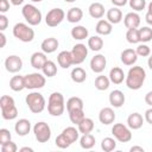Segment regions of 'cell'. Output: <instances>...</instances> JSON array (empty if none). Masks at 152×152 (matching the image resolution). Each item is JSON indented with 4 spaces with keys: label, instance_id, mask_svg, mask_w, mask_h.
Masks as SVG:
<instances>
[{
    "label": "cell",
    "instance_id": "52",
    "mask_svg": "<svg viewBox=\"0 0 152 152\" xmlns=\"http://www.w3.org/2000/svg\"><path fill=\"white\" fill-rule=\"evenodd\" d=\"M129 151H131V152H144L145 150H144V147H141V146H132V147L129 148Z\"/></svg>",
    "mask_w": 152,
    "mask_h": 152
},
{
    "label": "cell",
    "instance_id": "21",
    "mask_svg": "<svg viewBox=\"0 0 152 152\" xmlns=\"http://www.w3.org/2000/svg\"><path fill=\"white\" fill-rule=\"evenodd\" d=\"M95 31L97 34L100 36H108L112 33L113 31V24L109 23L108 20H104V19H100L95 26Z\"/></svg>",
    "mask_w": 152,
    "mask_h": 152
},
{
    "label": "cell",
    "instance_id": "37",
    "mask_svg": "<svg viewBox=\"0 0 152 152\" xmlns=\"http://www.w3.org/2000/svg\"><path fill=\"white\" fill-rule=\"evenodd\" d=\"M42 71H43V74H44L45 76H48V77H53V76L57 74V65H56L55 62L48 59L46 63L44 64V66L42 68Z\"/></svg>",
    "mask_w": 152,
    "mask_h": 152
},
{
    "label": "cell",
    "instance_id": "49",
    "mask_svg": "<svg viewBox=\"0 0 152 152\" xmlns=\"http://www.w3.org/2000/svg\"><path fill=\"white\" fill-rule=\"evenodd\" d=\"M145 120H146V122L147 124H150V125H152V107L151 108H148L146 112H145Z\"/></svg>",
    "mask_w": 152,
    "mask_h": 152
},
{
    "label": "cell",
    "instance_id": "19",
    "mask_svg": "<svg viewBox=\"0 0 152 152\" xmlns=\"http://www.w3.org/2000/svg\"><path fill=\"white\" fill-rule=\"evenodd\" d=\"M124 24L127 28H138L140 25V15L137 12H129L125 15Z\"/></svg>",
    "mask_w": 152,
    "mask_h": 152
},
{
    "label": "cell",
    "instance_id": "31",
    "mask_svg": "<svg viewBox=\"0 0 152 152\" xmlns=\"http://www.w3.org/2000/svg\"><path fill=\"white\" fill-rule=\"evenodd\" d=\"M65 107H66L68 112H71V110H75V109H83V107H84L83 100L78 96H72L66 101Z\"/></svg>",
    "mask_w": 152,
    "mask_h": 152
},
{
    "label": "cell",
    "instance_id": "38",
    "mask_svg": "<svg viewBox=\"0 0 152 152\" xmlns=\"http://www.w3.org/2000/svg\"><path fill=\"white\" fill-rule=\"evenodd\" d=\"M69 113V119L72 124L75 125H78L84 118V110L83 109H75V110H71V112H68Z\"/></svg>",
    "mask_w": 152,
    "mask_h": 152
},
{
    "label": "cell",
    "instance_id": "10",
    "mask_svg": "<svg viewBox=\"0 0 152 152\" xmlns=\"http://www.w3.org/2000/svg\"><path fill=\"white\" fill-rule=\"evenodd\" d=\"M65 18V12L62 8H52L45 15V23L50 27L58 26Z\"/></svg>",
    "mask_w": 152,
    "mask_h": 152
},
{
    "label": "cell",
    "instance_id": "40",
    "mask_svg": "<svg viewBox=\"0 0 152 152\" xmlns=\"http://www.w3.org/2000/svg\"><path fill=\"white\" fill-rule=\"evenodd\" d=\"M139 39L141 43H148L152 40V28L148 26H144L139 28Z\"/></svg>",
    "mask_w": 152,
    "mask_h": 152
},
{
    "label": "cell",
    "instance_id": "9",
    "mask_svg": "<svg viewBox=\"0 0 152 152\" xmlns=\"http://www.w3.org/2000/svg\"><path fill=\"white\" fill-rule=\"evenodd\" d=\"M112 134L120 142H128L132 139L131 128L124 124H114L112 127Z\"/></svg>",
    "mask_w": 152,
    "mask_h": 152
},
{
    "label": "cell",
    "instance_id": "16",
    "mask_svg": "<svg viewBox=\"0 0 152 152\" xmlns=\"http://www.w3.org/2000/svg\"><path fill=\"white\" fill-rule=\"evenodd\" d=\"M109 103L114 108L122 107L124 103H125V95H124V93L121 90H119V89H115V90L110 91V94H109Z\"/></svg>",
    "mask_w": 152,
    "mask_h": 152
},
{
    "label": "cell",
    "instance_id": "32",
    "mask_svg": "<svg viewBox=\"0 0 152 152\" xmlns=\"http://www.w3.org/2000/svg\"><path fill=\"white\" fill-rule=\"evenodd\" d=\"M94 121L90 119V118H84L78 125H77V128L80 131V133L82 134H87V133H91V131L94 129Z\"/></svg>",
    "mask_w": 152,
    "mask_h": 152
},
{
    "label": "cell",
    "instance_id": "12",
    "mask_svg": "<svg viewBox=\"0 0 152 152\" xmlns=\"http://www.w3.org/2000/svg\"><path fill=\"white\" fill-rule=\"evenodd\" d=\"M5 68L11 74H17L23 68V61L17 55H11L5 59Z\"/></svg>",
    "mask_w": 152,
    "mask_h": 152
},
{
    "label": "cell",
    "instance_id": "15",
    "mask_svg": "<svg viewBox=\"0 0 152 152\" xmlns=\"http://www.w3.org/2000/svg\"><path fill=\"white\" fill-rule=\"evenodd\" d=\"M48 61V57H46V53L45 52H33L32 56H31V59H30V63L32 65V68L34 69H38V70H42V68L44 66V64L46 63Z\"/></svg>",
    "mask_w": 152,
    "mask_h": 152
},
{
    "label": "cell",
    "instance_id": "26",
    "mask_svg": "<svg viewBox=\"0 0 152 152\" xmlns=\"http://www.w3.org/2000/svg\"><path fill=\"white\" fill-rule=\"evenodd\" d=\"M83 18V11L80 7H71L66 12V20L71 24H76L81 21Z\"/></svg>",
    "mask_w": 152,
    "mask_h": 152
},
{
    "label": "cell",
    "instance_id": "17",
    "mask_svg": "<svg viewBox=\"0 0 152 152\" xmlns=\"http://www.w3.org/2000/svg\"><path fill=\"white\" fill-rule=\"evenodd\" d=\"M144 120H145V118H142V115L140 113H137V112L132 113L127 118V126L131 129H139L142 127Z\"/></svg>",
    "mask_w": 152,
    "mask_h": 152
},
{
    "label": "cell",
    "instance_id": "13",
    "mask_svg": "<svg viewBox=\"0 0 152 152\" xmlns=\"http://www.w3.org/2000/svg\"><path fill=\"white\" fill-rule=\"evenodd\" d=\"M106 65H107V59L102 53H97L90 59V69L95 74H101L106 69Z\"/></svg>",
    "mask_w": 152,
    "mask_h": 152
},
{
    "label": "cell",
    "instance_id": "58",
    "mask_svg": "<svg viewBox=\"0 0 152 152\" xmlns=\"http://www.w3.org/2000/svg\"><path fill=\"white\" fill-rule=\"evenodd\" d=\"M147 12L152 14V1H151V2L148 4V6H147Z\"/></svg>",
    "mask_w": 152,
    "mask_h": 152
},
{
    "label": "cell",
    "instance_id": "29",
    "mask_svg": "<svg viewBox=\"0 0 152 152\" xmlns=\"http://www.w3.org/2000/svg\"><path fill=\"white\" fill-rule=\"evenodd\" d=\"M10 88L13 91H21L23 89H25V81H24V76L21 75H15L10 80Z\"/></svg>",
    "mask_w": 152,
    "mask_h": 152
},
{
    "label": "cell",
    "instance_id": "56",
    "mask_svg": "<svg viewBox=\"0 0 152 152\" xmlns=\"http://www.w3.org/2000/svg\"><path fill=\"white\" fill-rule=\"evenodd\" d=\"M19 151L20 152H33V148H31V147H21Z\"/></svg>",
    "mask_w": 152,
    "mask_h": 152
},
{
    "label": "cell",
    "instance_id": "3",
    "mask_svg": "<svg viewBox=\"0 0 152 152\" xmlns=\"http://www.w3.org/2000/svg\"><path fill=\"white\" fill-rule=\"evenodd\" d=\"M0 108H1V116L5 120H14L18 116V109L15 107V102L13 97L10 95L1 96Z\"/></svg>",
    "mask_w": 152,
    "mask_h": 152
},
{
    "label": "cell",
    "instance_id": "45",
    "mask_svg": "<svg viewBox=\"0 0 152 152\" xmlns=\"http://www.w3.org/2000/svg\"><path fill=\"white\" fill-rule=\"evenodd\" d=\"M12 139V135H11V132L6 128H1L0 129V145H4L8 141H11Z\"/></svg>",
    "mask_w": 152,
    "mask_h": 152
},
{
    "label": "cell",
    "instance_id": "30",
    "mask_svg": "<svg viewBox=\"0 0 152 152\" xmlns=\"http://www.w3.org/2000/svg\"><path fill=\"white\" fill-rule=\"evenodd\" d=\"M70 76H71V80L75 83H83L86 81V78H87V72H86V70L83 68L76 66V68H74L71 70Z\"/></svg>",
    "mask_w": 152,
    "mask_h": 152
},
{
    "label": "cell",
    "instance_id": "57",
    "mask_svg": "<svg viewBox=\"0 0 152 152\" xmlns=\"http://www.w3.org/2000/svg\"><path fill=\"white\" fill-rule=\"evenodd\" d=\"M147 64H148V68L152 70V55L148 57V61H147Z\"/></svg>",
    "mask_w": 152,
    "mask_h": 152
},
{
    "label": "cell",
    "instance_id": "5",
    "mask_svg": "<svg viewBox=\"0 0 152 152\" xmlns=\"http://www.w3.org/2000/svg\"><path fill=\"white\" fill-rule=\"evenodd\" d=\"M13 36L23 43H30L34 38V31L25 23H17L13 26Z\"/></svg>",
    "mask_w": 152,
    "mask_h": 152
},
{
    "label": "cell",
    "instance_id": "2",
    "mask_svg": "<svg viewBox=\"0 0 152 152\" xmlns=\"http://www.w3.org/2000/svg\"><path fill=\"white\" fill-rule=\"evenodd\" d=\"M65 110V102H64V96L55 91L49 96L48 100V112L52 116H61Z\"/></svg>",
    "mask_w": 152,
    "mask_h": 152
},
{
    "label": "cell",
    "instance_id": "7",
    "mask_svg": "<svg viewBox=\"0 0 152 152\" xmlns=\"http://www.w3.org/2000/svg\"><path fill=\"white\" fill-rule=\"evenodd\" d=\"M24 81H25V88L26 89H40L45 86V75L44 74H39V72H31L24 76Z\"/></svg>",
    "mask_w": 152,
    "mask_h": 152
},
{
    "label": "cell",
    "instance_id": "11",
    "mask_svg": "<svg viewBox=\"0 0 152 152\" xmlns=\"http://www.w3.org/2000/svg\"><path fill=\"white\" fill-rule=\"evenodd\" d=\"M71 55H72L74 64H75V65H78V64L83 63L84 59H86V57L88 56V48H87L84 44H82V43L75 44V45L72 46Z\"/></svg>",
    "mask_w": 152,
    "mask_h": 152
},
{
    "label": "cell",
    "instance_id": "60",
    "mask_svg": "<svg viewBox=\"0 0 152 152\" xmlns=\"http://www.w3.org/2000/svg\"><path fill=\"white\" fill-rule=\"evenodd\" d=\"M32 2H40V1H43V0H31Z\"/></svg>",
    "mask_w": 152,
    "mask_h": 152
},
{
    "label": "cell",
    "instance_id": "34",
    "mask_svg": "<svg viewBox=\"0 0 152 152\" xmlns=\"http://www.w3.org/2000/svg\"><path fill=\"white\" fill-rule=\"evenodd\" d=\"M94 84H95V88H96L97 90H100V91L107 90V89L109 88L110 80H109V77H107V76H104V75H99V76L95 78Z\"/></svg>",
    "mask_w": 152,
    "mask_h": 152
},
{
    "label": "cell",
    "instance_id": "8",
    "mask_svg": "<svg viewBox=\"0 0 152 152\" xmlns=\"http://www.w3.org/2000/svg\"><path fill=\"white\" fill-rule=\"evenodd\" d=\"M33 133L38 142H48L51 138V128L44 121H38L33 126Z\"/></svg>",
    "mask_w": 152,
    "mask_h": 152
},
{
    "label": "cell",
    "instance_id": "24",
    "mask_svg": "<svg viewBox=\"0 0 152 152\" xmlns=\"http://www.w3.org/2000/svg\"><path fill=\"white\" fill-rule=\"evenodd\" d=\"M108 77H109L110 82L114 83V84H121L124 82V80H126V76L124 74V70L121 68H119V66L112 68L110 71H109V76Z\"/></svg>",
    "mask_w": 152,
    "mask_h": 152
},
{
    "label": "cell",
    "instance_id": "25",
    "mask_svg": "<svg viewBox=\"0 0 152 152\" xmlns=\"http://www.w3.org/2000/svg\"><path fill=\"white\" fill-rule=\"evenodd\" d=\"M89 14L94 19H101L104 15V6L101 2H93L89 5Z\"/></svg>",
    "mask_w": 152,
    "mask_h": 152
},
{
    "label": "cell",
    "instance_id": "27",
    "mask_svg": "<svg viewBox=\"0 0 152 152\" xmlns=\"http://www.w3.org/2000/svg\"><path fill=\"white\" fill-rule=\"evenodd\" d=\"M107 20L112 24H119L122 20V12L119 7H112L107 11Z\"/></svg>",
    "mask_w": 152,
    "mask_h": 152
},
{
    "label": "cell",
    "instance_id": "36",
    "mask_svg": "<svg viewBox=\"0 0 152 152\" xmlns=\"http://www.w3.org/2000/svg\"><path fill=\"white\" fill-rule=\"evenodd\" d=\"M88 48L93 51H100L103 48V39L100 36H93L88 38Z\"/></svg>",
    "mask_w": 152,
    "mask_h": 152
},
{
    "label": "cell",
    "instance_id": "33",
    "mask_svg": "<svg viewBox=\"0 0 152 152\" xmlns=\"http://www.w3.org/2000/svg\"><path fill=\"white\" fill-rule=\"evenodd\" d=\"M80 145L82 148L84 150H90L95 146V137L90 133L87 134H82V137L80 138Z\"/></svg>",
    "mask_w": 152,
    "mask_h": 152
},
{
    "label": "cell",
    "instance_id": "48",
    "mask_svg": "<svg viewBox=\"0 0 152 152\" xmlns=\"http://www.w3.org/2000/svg\"><path fill=\"white\" fill-rule=\"evenodd\" d=\"M10 10V1L8 0H0V12L4 14Z\"/></svg>",
    "mask_w": 152,
    "mask_h": 152
},
{
    "label": "cell",
    "instance_id": "14",
    "mask_svg": "<svg viewBox=\"0 0 152 152\" xmlns=\"http://www.w3.org/2000/svg\"><path fill=\"white\" fill-rule=\"evenodd\" d=\"M99 120L102 125H110L114 122L115 120V113H114V109L110 108V107H104L100 110L99 113Z\"/></svg>",
    "mask_w": 152,
    "mask_h": 152
},
{
    "label": "cell",
    "instance_id": "42",
    "mask_svg": "<svg viewBox=\"0 0 152 152\" xmlns=\"http://www.w3.org/2000/svg\"><path fill=\"white\" fill-rule=\"evenodd\" d=\"M55 144H56V146L59 147V148H68V147L71 145V142L68 140V138H66L63 133H61L59 135H57V138H56V140H55Z\"/></svg>",
    "mask_w": 152,
    "mask_h": 152
},
{
    "label": "cell",
    "instance_id": "41",
    "mask_svg": "<svg viewBox=\"0 0 152 152\" xmlns=\"http://www.w3.org/2000/svg\"><path fill=\"white\" fill-rule=\"evenodd\" d=\"M126 39L131 44H138L140 43L139 39V28H128L126 32Z\"/></svg>",
    "mask_w": 152,
    "mask_h": 152
},
{
    "label": "cell",
    "instance_id": "39",
    "mask_svg": "<svg viewBox=\"0 0 152 152\" xmlns=\"http://www.w3.org/2000/svg\"><path fill=\"white\" fill-rule=\"evenodd\" d=\"M116 147V141H115V138H110V137H106L102 139L101 141V148L104 151V152H112L113 150H115Z\"/></svg>",
    "mask_w": 152,
    "mask_h": 152
},
{
    "label": "cell",
    "instance_id": "54",
    "mask_svg": "<svg viewBox=\"0 0 152 152\" xmlns=\"http://www.w3.org/2000/svg\"><path fill=\"white\" fill-rule=\"evenodd\" d=\"M145 20H146V23L148 24V25H151L152 26V14L151 13H146V15H145Z\"/></svg>",
    "mask_w": 152,
    "mask_h": 152
},
{
    "label": "cell",
    "instance_id": "6",
    "mask_svg": "<svg viewBox=\"0 0 152 152\" xmlns=\"http://www.w3.org/2000/svg\"><path fill=\"white\" fill-rule=\"evenodd\" d=\"M21 14L24 17V19L28 23V25L31 26H36L39 25L42 21V12L32 4H27L23 7L21 10Z\"/></svg>",
    "mask_w": 152,
    "mask_h": 152
},
{
    "label": "cell",
    "instance_id": "23",
    "mask_svg": "<svg viewBox=\"0 0 152 152\" xmlns=\"http://www.w3.org/2000/svg\"><path fill=\"white\" fill-rule=\"evenodd\" d=\"M57 62H58V65L61 68L68 69L70 65L74 64L71 51H61L58 53V56H57Z\"/></svg>",
    "mask_w": 152,
    "mask_h": 152
},
{
    "label": "cell",
    "instance_id": "50",
    "mask_svg": "<svg viewBox=\"0 0 152 152\" xmlns=\"http://www.w3.org/2000/svg\"><path fill=\"white\" fill-rule=\"evenodd\" d=\"M112 1V4L115 6V7H121V6H125L127 2H128V0H110Z\"/></svg>",
    "mask_w": 152,
    "mask_h": 152
},
{
    "label": "cell",
    "instance_id": "51",
    "mask_svg": "<svg viewBox=\"0 0 152 152\" xmlns=\"http://www.w3.org/2000/svg\"><path fill=\"white\" fill-rule=\"evenodd\" d=\"M145 102L152 107V91H148L146 95H145Z\"/></svg>",
    "mask_w": 152,
    "mask_h": 152
},
{
    "label": "cell",
    "instance_id": "1",
    "mask_svg": "<svg viewBox=\"0 0 152 152\" xmlns=\"http://www.w3.org/2000/svg\"><path fill=\"white\" fill-rule=\"evenodd\" d=\"M145 78H146V71L142 66H139V65L132 66L128 70L126 76V86L128 89L138 90L142 87Z\"/></svg>",
    "mask_w": 152,
    "mask_h": 152
},
{
    "label": "cell",
    "instance_id": "18",
    "mask_svg": "<svg viewBox=\"0 0 152 152\" xmlns=\"http://www.w3.org/2000/svg\"><path fill=\"white\" fill-rule=\"evenodd\" d=\"M14 131L19 137H25L31 131V122L27 119H19L14 125Z\"/></svg>",
    "mask_w": 152,
    "mask_h": 152
},
{
    "label": "cell",
    "instance_id": "55",
    "mask_svg": "<svg viewBox=\"0 0 152 152\" xmlns=\"http://www.w3.org/2000/svg\"><path fill=\"white\" fill-rule=\"evenodd\" d=\"M24 1H25V0H10V2H11L12 5H14V6H19V5H21Z\"/></svg>",
    "mask_w": 152,
    "mask_h": 152
},
{
    "label": "cell",
    "instance_id": "43",
    "mask_svg": "<svg viewBox=\"0 0 152 152\" xmlns=\"http://www.w3.org/2000/svg\"><path fill=\"white\" fill-rule=\"evenodd\" d=\"M128 4L129 7L135 12L142 11L146 7V0H128Z\"/></svg>",
    "mask_w": 152,
    "mask_h": 152
},
{
    "label": "cell",
    "instance_id": "59",
    "mask_svg": "<svg viewBox=\"0 0 152 152\" xmlns=\"http://www.w3.org/2000/svg\"><path fill=\"white\" fill-rule=\"evenodd\" d=\"M64 1H65V2H75L76 0H64Z\"/></svg>",
    "mask_w": 152,
    "mask_h": 152
},
{
    "label": "cell",
    "instance_id": "44",
    "mask_svg": "<svg viewBox=\"0 0 152 152\" xmlns=\"http://www.w3.org/2000/svg\"><path fill=\"white\" fill-rule=\"evenodd\" d=\"M137 55L138 56H140V57H147V56H150V53H151V49L145 44V43H142V44H139L138 46H137Z\"/></svg>",
    "mask_w": 152,
    "mask_h": 152
},
{
    "label": "cell",
    "instance_id": "35",
    "mask_svg": "<svg viewBox=\"0 0 152 152\" xmlns=\"http://www.w3.org/2000/svg\"><path fill=\"white\" fill-rule=\"evenodd\" d=\"M62 133L68 138V140H69L71 144L76 142V141L78 140V138H80V131H78V128L76 129V128L72 127V126H69V127L64 128Z\"/></svg>",
    "mask_w": 152,
    "mask_h": 152
},
{
    "label": "cell",
    "instance_id": "4",
    "mask_svg": "<svg viewBox=\"0 0 152 152\" xmlns=\"http://www.w3.org/2000/svg\"><path fill=\"white\" fill-rule=\"evenodd\" d=\"M25 102H26L28 109L34 114L42 113L45 109V106H46L44 96L38 91H32L28 95H26Z\"/></svg>",
    "mask_w": 152,
    "mask_h": 152
},
{
    "label": "cell",
    "instance_id": "46",
    "mask_svg": "<svg viewBox=\"0 0 152 152\" xmlns=\"http://www.w3.org/2000/svg\"><path fill=\"white\" fill-rule=\"evenodd\" d=\"M17 150H18V146L12 140L1 145V152H17Z\"/></svg>",
    "mask_w": 152,
    "mask_h": 152
},
{
    "label": "cell",
    "instance_id": "20",
    "mask_svg": "<svg viewBox=\"0 0 152 152\" xmlns=\"http://www.w3.org/2000/svg\"><path fill=\"white\" fill-rule=\"evenodd\" d=\"M58 45H59V43H58V40H57L56 38L49 37V38H45V39L42 42L40 49H42V51L45 52V53H52V52H55V51L57 50Z\"/></svg>",
    "mask_w": 152,
    "mask_h": 152
},
{
    "label": "cell",
    "instance_id": "47",
    "mask_svg": "<svg viewBox=\"0 0 152 152\" xmlns=\"http://www.w3.org/2000/svg\"><path fill=\"white\" fill-rule=\"evenodd\" d=\"M7 26H8V19H7V17L5 14L1 13L0 14V31L4 32L7 28Z\"/></svg>",
    "mask_w": 152,
    "mask_h": 152
},
{
    "label": "cell",
    "instance_id": "28",
    "mask_svg": "<svg viewBox=\"0 0 152 152\" xmlns=\"http://www.w3.org/2000/svg\"><path fill=\"white\" fill-rule=\"evenodd\" d=\"M71 37L76 40H83L86 38H88V34H89V31L87 27L82 26V25H76L75 27L71 28Z\"/></svg>",
    "mask_w": 152,
    "mask_h": 152
},
{
    "label": "cell",
    "instance_id": "22",
    "mask_svg": "<svg viewBox=\"0 0 152 152\" xmlns=\"http://www.w3.org/2000/svg\"><path fill=\"white\" fill-rule=\"evenodd\" d=\"M121 62L125 64V65H133L137 59H138V55H137V51L133 50V49H125L122 52H121Z\"/></svg>",
    "mask_w": 152,
    "mask_h": 152
},
{
    "label": "cell",
    "instance_id": "53",
    "mask_svg": "<svg viewBox=\"0 0 152 152\" xmlns=\"http://www.w3.org/2000/svg\"><path fill=\"white\" fill-rule=\"evenodd\" d=\"M0 39H1L0 48H5V45H6V36H5V33H4V32H1V33H0Z\"/></svg>",
    "mask_w": 152,
    "mask_h": 152
}]
</instances>
